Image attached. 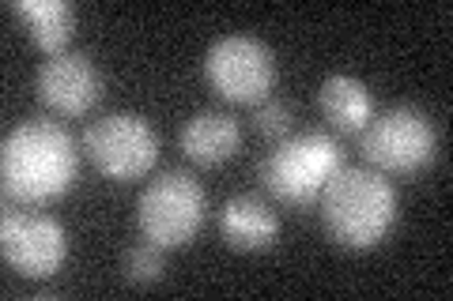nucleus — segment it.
I'll use <instances>...</instances> for the list:
<instances>
[{
  "mask_svg": "<svg viewBox=\"0 0 453 301\" xmlns=\"http://www.w3.org/2000/svg\"><path fill=\"white\" fill-rule=\"evenodd\" d=\"M80 174L76 139L57 121L31 117L16 124L0 147V189L27 207L61 199Z\"/></svg>",
  "mask_w": 453,
  "mask_h": 301,
  "instance_id": "obj_1",
  "label": "nucleus"
},
{
  "mask_svg": "<svg viewBox=\"0 0 453 301\" xmlns=\"http://www.w3.org/2000/svg\"><path fill=\"white\" fill-rule=\"evenodd\" d=\"M163 252L155 241L144 237V245H133V249H125L121 256V271H125V279L136 282V286H148V282H159L163 279V271H166V260H163Z\"/></svg>",
  "mask_w": 453,
  "mask_h": 301,
  "instance_id": "obj_14",
  "label": "nucleus"
},
{
  "mask_svg": "<svg viewBox=\"0 0 453 301\" xmlns=\"http://www.w3.org/2000/svg\"><path fill=\"white\" fill-rule=\"evenodd\" d=\"M253 124H257V132L265 139H288L291 136V128H295V113L288 102H280V98H265V102L257 106V113H253Z\"/></svg>",
  "mask_w": 453,
  "mask_h": 301,
  "instance_id": "obj_15",
  "label": "nucleus"
},
{
  "mask_svg": "<svg viewBox=\"0 0 453 301\" xmlns=\"http://www.w3.org/2000/svg\"><path fill=\"white\" fill-rule=\"evenodd\" d=\"M359 151L378 174L408 177L434 162L438 132L423 109L393 106L386 113H374L371 124L359 132Z\"/></svg>",
  "mask_w": 453,
  "mask_h": 301,
  "instance_id": "obj_5",
  "label": "nucleus"
},
{
  "mask_svg": "<svg viewBox=\"0 0 453 301\" xmlns=\"http://www.w3.org/2000/svg\"><path fill=\"white\" fill-rule=\"evenodd\" d=\"M80 151L110 181H136L159 162V132L140 113H106L83 128Z\"/></svg>",
  "mask_w": 453,
  "mask_h": 301,
  "instance_id": "obj_6",
  "label": "nucleus"
},
{
  "mask_svg": "<svg viewBox=\"0 0 453 301\" xmlns=\"http://www.w3.org/2000/svg\"><path fill=\"white\" fill-rule=\"evenodd\" d=\"M0 252H4V264L23 279H50L68 256V234L46 211L8 207L0 219Z\"/></svg>",
  "mask_w": 453,
  "mask_h": 301,
  "instance_id": "obj_8",
  "label": "nucleus"
},
{
  "mask_svg": "<svg viewBox=\"0 0 453 301\" xmlns=\"http://www.w3.org/2000/svg\"><path fill=\"white\" fill-rule=\"evenodd\" d=\"M204 79L226 102L261 106L276 87V56L250 34H223L204 53Z\"/></svg>",
  "mask_w": 453,
  "mask_h": 301,
  "instance_id": "obj_7",
  "label": "nucleus"
},
{
  "mask_svg": "<svg viewBox=\"0 0 453 301\" xmlns=\"http://www.w3.org/2000/svg\"><path fill=\"white\" fill-rule=\"evenodd\" d=\"M318 106H321V117L336 132H348V136H359L374 117V94L356 76H329L318 91Z\"/></svg>",
  "mask_w": 453,
  "mask_h": 301,
  "instance_id": "obj_12",
  "label": "nucleus"
},
{
  "mask_svg": "<svg viewBox=\"0 0 453 301\" xmlns=\"http://www.w3.org/2000/svg\"><path fill=\"white\" fill-rule=\"evenodd\" d=\"M344 166V151L329 132H299L280 139L261 159V181L268 196H276L288 207L318 204L321 189L333 181V174Z\"/></svg>",
  "mask_w": 453,
  "mask_h": 301,
  "instance_id": "obj_3",
  "label": "nucleus"
},
{
  "mask_svg": "<svg viewBox=\"0 0 453 301\" xmlns=\"http://www.w3.org/2000/svg\"><path fill=\"white\" fill-rule=\"evenodd\" d=\"M38 102L57 117H83L103 98V71L88 53H57L38 64L35 76Z\"/></svg>",
  "mask_w": 453,
  "mask_h": 301,
  "instance_id": "obj_9",
  "label": "nucleus"
},
{
  "mask_svg": "<svg viewBox=\"0 0 453 301\" xmlns=\"http://www.w3.org/2000/svg\"><path fill=\"white\" fill-rule=\"evenodd\" d=\"M208 199L189 169H163L136 199V226L159 249H181L204 226Z\"/></svg>",
  "mask_w": 453,
  "mask_h": 301,
  "instance_id": "obj_4",
  "label": "nucleus"
},
{
  "mask_svg": "<svg viewBox=\"0 0 453 301\" xmlns=\"http://www.w3.org/2000/svg\"><path fill=\"white\" fill-rule=\"evenodd\" d=\"M238 143H242V128H238V121L231 117V113H219V109L193 113L178 132L181 154H186L189 162L204 166V169H216L226 159H234Z\"/></svg>",
  "mask_w": 453,
  "mask_h": 301,
  "instance_id": "obj_10",
  "label": "nucleus"
},
{
  "mask_svg": "<svg viewBox=\"0 0 453 301\" xmlns=\"http://www.w3.org/2000/svg\"><path fill=\"white\" fill-rule=\"evenodd\" d=\"M219 234L234 252H265L280 237V214L257 196H231L219 207Z\"/></svg>",
  "mask_w": 453,
  "mask_h": 301,
  "instance_id": "obj_11",
  "label": "nucleus"
},
{
  "mask_svg": "<svg viewBox=\"0 0 453 301\" xmlns=\"http://www.w3.org/2000/svg\"><path fill=\"white\" fill-rule=\"evenodd\" d=\"M12 11L27 23L35 46L42 53H68V41L76 34V8L65 0H12Z\"/></svg>",
  "mask_w": 453,
  "mask_h": 301,
  "instance_id": "obj_13",
  "label": "nucleus"
},
{
  "mask_svg": "<svg viewBox=\"0 0 453 301\" xmlns=\"http://www.w3.org/2000/svg\"><path fill=\"white\" fill-rule=\"evenodd\" d=\"M318 214L340 249H378L396 222V189L378 169L340 166L318 196Z\"/></svg>",
  "mask_w": 453,
  "mask_h": 301,
  "instance_id": "obj_2",
  "label": "nucleus"
}]
</instances>
